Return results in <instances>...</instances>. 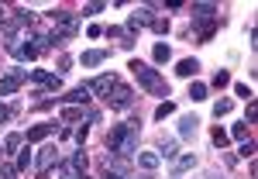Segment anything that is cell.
Wrapping results in <instances>:
<instances>
[{
	"instance_id": "cell-3",
	"label": "cell",
	"mask_w": 258,
	"mask_h": 179,
	"mask_svg": "<svg viewBox=\"0 0 258 179\" xmlns=\"http://www.w3.org/2000/svg\"><path fill=\"white\" fill-rule=\"evenodd\" d=\"M131 103H135V90L124 86V83H117V86L110 90V97H107V107H110V110H127Z\"/></svg>"
},
{
	"instance_id": "cell-14",
	"label": "cell",
	"mask_w": 258,
	"mask_h": 179,
	"mask_svg": "<svg viewBox=\"0 0 258 179\" xmlns=\"http://www.w3.org/2000/svg\"><path fill=\"white\" fill-rule=\"evenodd\" d=\"M159 159H169V162H176V159H179V145H176L172 138H165V141L159 145Z\"/></svg>"
},
{
	"instance_id": "cell-9",
	"label": "cell",
	"mask_w": 258,
	"mask_h": 179,
	"mask_svg": "<svg viewBox=\"0 0 258 179\" xmlns=\"http://www.w3.org/2000/svg\"><path fill=\"white\" fill-rule=\"evenodd\" d=\"M52 162H59V148H55V145H45V148H41V155L35 159V169H38V172H45Z\"/></svg>"
},
{
	"instance_id": "cell-32",
	"label": "cell",
	"mask_w": 258,
	"mask_h": 179,
	"mask_svg": "<svg viewBox=\"0 0 258 179\" xmlns=\"http://www.w3.org/2000/svg\"><path fill=\"white\" fill-rule=\"evenodd\" d=\"M11 114H14V110H11L7 103H0V124H4V121H11Z\"/></svg>"
},
{
	"instance_id": "cell-30",
	"label": "cell",
	"mask_w": 258,
	"mask_h": 179,
	"mask_svg": "<svg viewBox=\"0 0 258 179\" xmlns=\"http://www.w3.org/2000/svg\"><path fill=\"white\" fill-rule=\"evenodd\" d=\"M103 7H107V4H86V7H83V14H100V11H103Z\"/></svg>"
},
{
	"instance_id": "cell-29",
	"label": "cell",
	"mask_w": 258,
	"mask_h": 179,
	"mask_svg": "<svg viewBox=\"0 0 258 179\" xmlns=\"http://www.w3.org/2000/svg\"><path fill=\"white\" fill-rule=\"evenodd\" d=\"M227 131H224V128H214V145H217V148H224V145H227Z\"/></svg>"
},
{
	"instance_id": "cell-2",
	"label": "cell",
	"mask_w": 258,
	"mask_h": 179,
	"mask_svg": "<svg viewBox=\"0 0 258 179\" xmlns=\"http://www.w3.org/2000/svg\"><path fill=\"white\" fill-rule=\"evenodd\" d=\"M131 73H135V80H138V86H145L148 93H155V97H169V83L159 76V69H152L148 62H131Z\"/></svg>"
},
{
	"instance_id": "cell-5",
	"label": "cell",
	"mask_w": 258,
	"mask_h": 179,
	"mask_svg": "<svg viewBox=\"0 0 258 179\" xmlns=\"http://www.w3.org/2000/svg\"><path fill=\"white\" fill-rule=\"evenodd\" d=\"M28 80L38 83V86H45V90H52V93H59V90H62V76L45 73V69H28Z\"/></svg>"
},
{
	"instance_id": "cell-33",
	"label": "cell",
	"mask_w": 258,
	"mask_h": 179,
	"mask_svg": "<svg viewBox=\"0 0 258 179\" xmlns=\"http://www.w3.org/2000/svg\"><path fill=\"white\" fill-rule=\"evenodd\" d=\"M258 117V103L255 100H248V121H255Z\"/></svg>"
},
{
	"instance_id": "cell-11",
	"label": "cell",
	"mask_w": 258,
	"mask_h": 179,
	"mask_svg": "<svg viewBox=\"0 0 258 179\" xmlns=\"http://www.w3.org/2000/svg\"><path fill=\"white\" fill-rule=\"evenodd\" d=\"M197 128H200V117H193V114L179 117V135L182 138H197Z\"/></svg>"
},
{
	"instance_id": "cell-21",
	"label": "cell",
	"mask_w": 258,
	"mask_h": 179,
	"mask_svg": "<svg viewBox=\"0 0 258 179\" xmlns=\"http://www.w3.org/2000/svg\"><path fill=\"white\" fill-rule=\"evenodd\" d=\"M28 165H31V148H21V152H18V162H14V169L21 172V169H28Z\"/></svg>"
},
{
	"instance_id": "cell-18",
	"label": "cell",
	"mask_w": 258,
	"mask_h": 179,
	"mask_svg": "<svg viewBox=\"0 0 258 179\" xmlns=\"http://www.w3.org/2000/svg\"><path fill=\"white\" fill-rule=\"evenodd\" d=\"M152 59L159 62V66H162V62H169V59H172V48H169L165 41H159V45L152 48Z\"/></svg>"
},
{
	"instance_id": "cell-7",
	"label": "cell",
	"mask_w": 258,
	"mask_h": 179,
	"mask_svg": "<svg viewBox=\"0 0 258 179\" xmlns=\"http://www.w3.org/2000/svg\"><path fill=\"white\" fill-rule=\"evenodd\" d=\"M62 103H73V107H86L90 100H93V93H90V86L83 83V86H76V90H69L66 97H59Z\"/></svg>"
},
{
	"instance_id": "cell-19",
	"label": "cell",
	"mask_w": 258,
	"mask_h": 179,
	"mask_svg": "<svg viewBox=\"0 0 258 179\" xmlns=\"http://www.w3.org/2000/svg\"><path fill=\"white\" fill-rule=\"evenodd\" d=\"M21 145H24V135H7V138H4V155H11V152H18Z\"/></svg>"
},
{
	"instance_id": "cell-38",
	"label": "cell",
	"mask_w": 258,
	"mask_h": 179,
	"mask_svg": "<svg viewBox=\"0 0 258 179\" xmlns=\"http://www.w3.org/2000/svg\"><path fill=\"white\" fill-rule=\"evenodd\" d=\"M0 14H4V11H0Z\"/></svg>"
},
{
	"instance_id": "cell-27",
	"label": "cell",
	"mask_w": 258,
	"mask_h": 179,
	"mask_svg": "<svg viewBox=\"0 0 258 179\" xmlns=\"http://www.w3.org/2000/svg\"><path fill=\"white\" fill-rule=\"evenodd\" d=\"M227 138H238V141H248V128H244V124H234V128H231V135H227Z\"/></svg>"
},
{
	"instance_id": "cell-31",
	"label": "cell",
	"mask_w": 258,
	"mask_h": 179,
	"mask_svg": "<svg viewBox=\"0 0 258 179\" xmlns=\"http://www.w3.org/2000/svg\"><path fill=\"white\" fill-rule=\"evenodd\" d=\"M86 135H90V124H80V128H76V141L83 145V141H86Z\"/></svg>"
},
{
	"instance_id": "cell-34",
	"label": "cell",
	"mask_w": 258,
	"mask_h": 179,
	"mask_svg": "<svg viewBox=\"0 0 258 179\" xmlns=\"http://www.w3.org/2000/svg\"><path fill=\"white\" fill-rule=\"evenodd\" d=\"M86 35H90V38H100V35H103V28H100V24H90V31H86Z\"/></svg>"
},
{
	"instance_id": "cell-35",
	"label": "cell",
	"mask_w": 258,
	"mask_h": 179,
	"mask_svg": "<svg viewBox=\"0 0 258 179\" xmlns=\"http://www.w3.org/2000/svg\"><path fill=\"white\" fill-rule=\"evenodd\" d=\"M207 179H224V176H220V172H207Z\"/></svg>"
},
{
	"instance_id": "cell-23",
	"label": "cell",
	"mask_w": 258,
	"mask_h": 179,
	"mask_svg": "<svg viewBox=\"0 0 258 179\" xmlns=\"http://www.w3.org/2000/svg\"><path fill=\"white\" fill-rule=\"evenodd\" d=\"M231 107H234V103L224 97V100H217V103H214V114H217V117H227V114H231Z\"/></svg>"
},
{
	"instance_id": "cell-4",
	"label": "cell",
	"mask_w": 258,
	"mask_h": 179,
	"mask_svg": "<svg viewBox=\"0 0 258 179\" xmlns=\"http://www.w3.org/2000/svg\"><path fill=\"white\" fill-rule=\"evenodd\" d=\"M24 80H28V69H11L7 76H0V97H11V93H18Z\"/></svg>"
},
{
	"instance_id": "cell-13",
	"label": "cell",
	"mask_w": 258,
	"mask_h": 179,
	"mask_svg": "<svg viewBox=\"0 0 258 179\" xmlns=\"http://www.w3.org/2000/svg\"><path fill=\"white\" fill-rule=\"evenodd\" d=\"M159 152H138V165L145 169V172H155L159 169Z\"/></svg>"
},
{
	"instance_id": "cell-20",
	"label": "cell",
	"mask_w": 258,
	"mask_h": 179,
	"mask_svg": "<svg viewBox=\"0 0 258 179\" xmlns=\"http://www.w3.org/2000/svg\"><path fill=\"white\" fill-rule=\"evenodd\" d=\"M169 114H176V103H172V100H165V103L155 107V121H165Z\"/></svg>"
},
{
	"instance_id": "cell-10",
	"label": "cell",
	"mask_w": 258,
	"mask_h": 179,
	"mask_svg": "<svg viewBox=\"0 0 258 179\" xmlns=\"http://www.w3.org/2000/svg\"><path fill=\"white\" fill-rule=\"evenodd\" d=\"M52 131H55V124H35V128L24 135V141H28V145H35V141H45L48 135H52Z\"/></svg>"
},
{
	"instance_id": "cell-36",
	"label": "cell",
	"mask_w": 258,
	"mask_h": 179,
	"mask_svg": "<svg viewBox=\"0 0 258 179\" xmlns=\"http://www.w3.org/2000/svg\"><path fill=\"white\" fill-rule=\"evenodd\" d=\"M120 179H127V176H120ZM148 179H152V176H148Z\"/></svg>"
},
{
	"instance_id": "cell-22",
	"label": "cell",
	"mask_w": 258,
	"mask_h": 179,
	"mask_svg": "<svg viewBox=\"0 0 258 179\" xmlns=\"http://www.w3.org/2000/svg\"><path fill=\"white\" fill-rule=\"evenodd\" d=\"M214 86H217V90L231 86V73H227V69H217V73H214Z\"/></svg>"
},
{
	"instance_id": "cell-6",
	"label": "cell",
	"mask_w": 258,
	"mask_h": 179,
	"mask_svg": "<svg viewBox=\"0 0 258 179\" xmlns=\"http://www.w3.org/2000/svg\"><path fill=\"white\" fill-rule=\"evenodd\" d=\"M117 76H114V73H103V76H97V80L93 83H86V86H90V93H97V97H110V90H114V86H117Z\"/></svg>"
},
{
	"instance_id": "cell-15",
	"label": "cell",
	"mask_w": 258,
	"mask_h": 179,
	"mask_svg": "<svg viewBox=\"0 0 258 179\" xmlns=\"http://www.w3.org/2000/svg\"><path fill=\"white\" fill-rule=\"evenodd\" d=\"M107 55H110V52H107V48H93V52H83V66H86V69H90V66H100V62L107 59Z\"/></svg>"
},
{
	"instance_id": "cell-16",
	"label": "cell",
	"mask_w": 258,
	"mask_h": 179,
	"mask_svg": "<svg viewBox=\"0 0 258 179\" xmlns=\"http://www.w3.org/2000/svg\"><path fill=\"white\" fill-rule=\"evenodd\" d=\"M214 31H217V18H214V21H200V24H197L200 41H210V38H214Z\"/></svg>"
},
{
	"instance_id": "cell-8",
	"label": "cell",
	"mask_w": 258,
	"mask_h": 179,
	"mask_svg": "<svg viewBox=\"0 0 258 179\" xmlns=\"http://www.w3.org/2000/svg\"><path fill=\"white\" fill-rule=\"evenodd\" d=\"M189 11H193V24H200V21H214V18H217V4H193Z\"/></svg>"
},
{
	"instance_id": "cell-1",
	"label": "cell",
	"mask_w": 258,
	"mask_h": 179,
	"mask_svg": "<svg viewBox=\"0 0 258 179\" xmlns=\"http://www.w3.org/2000/svg\"><path fill=\"white\" fill-rule=\"evenodd\" d=\"M138 138H141V124L138 121H124V124H114L110 128L107 148H110V155L127 159V155H138Z\"/></svg>"
},
{
	"instance_id": "cell-28",
	"label": "cell",
	"mask_w": 258,
	"mask_h": 179,
	"mask_svg": "<svg viewBox=\"0 0 258 179\" xmlns=\"http://www.w3.org/2000/svg\"><path fill=\"white\" fill-rule=\"evenodd\" d=\"M241 159H255V141H241Z\"/></svg>"
},
{
	"instance_id": "cell-25",
	"label": "cell",
	"mask_w": 258,
	"mask_h": 179,
	"mask_svg": "<svg viewBox=\"0 0 258 179\" xmlns=\"http://www.w3.org/2000/svg\"><path fill=\"white\" fill-rule=\"evenodd\" d=\"M189 97L193 100H207V83H193V86H189Z\"/></svg>"
},
{
	"instance_id": "cell-17",
	"label": "cell",
	"mask_w": 258,
	"mask_h": 179,
	"mask_svg": "<svg viewBox=\"0 0 258 179\" xmlns=\"http://www.w3.org/2000/svg\"><path fill=\"white\" fill-rule=\"evenodd\" d=\"M176 73L189 80V76H197V73H200V62H197V59H182V62L176 66Z\"/></svg>"
},
{
	"instance_id": "cell-12",
	"label": "cell",
	"mask_w": 258,
	"mask_h": 179,
	"mask_svg": "<svg viewBox=\"0 0 258 179\" xmlns=\"http://www.w3.org/2000/svg\"><path fill=\"white\" fill-rule=\"evenodd\" d=\"M193 165H197V155H193V152H189V155H179L176 165H172V179H179L182 172H189Z\"/></svg>"
},
{
	"instance_id": "cell-26",
	"label": "cell",
	"mask_w": 258,
	"mask_h": 179,
	"mask_svg": "<svg viewBox=\"0 0 258 179\" xmlns=\"http://www.w3.org/2000/svg\"><path fill=\"white\" fill-rule=\"evenodd\" d=\"M234 93L244 97V100H255V93H251V86H248V83H234Z\"/></svg>"
},
{
	"instance_id": "cell-24",
	"label": "cell",
	"mask_w": 258,
	"mask_h": 179,
	"mask_svg": "<svg viewBox=\"0 0 258 179\" xmlns=\"http://www.w3.org/2000/svg\"><path fill=\"white\" fill-rule=\"evenodd\" d=\"M148 28H152L155 35H165V31H169V18H152V24H148Z\"/></svg>"
},
{
	"instance_id": "cell-37",
	"label": "cell",
	"mask_w": 258,
	"mask_h": 179,
	"mask_svg": "<svg viewBox=\"0 0 258 179\" xmlns=\"http://www.w3.org/2000/svg\"><path fill=\"white\" fill-rule=\"evenodd\" d=\"M0 155H4V152H0Z\"/></svg>"
}]
</instances>
